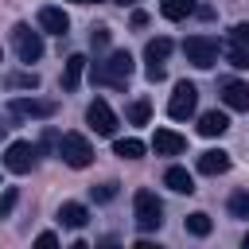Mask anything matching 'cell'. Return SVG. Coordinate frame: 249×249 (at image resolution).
I'll list each match as a JSON object with an SVG mask.
<instances>
[{
    "mask_svg": "<svg viewBox=\"0 0 249 249\" xmlns=\"http://www.w3.org/2000/svg\"><path fill=\"white\" fill-rule=\"evenodd\" d=\"M152 148H156V156H179V152L187 148V140H183L179 132H171V128H156Z\"/></svg>",
    "mask_w": 249,
    "mask_h": 249,
    "instance_id": "obj_11",
    "label": "cell"
},
{
    "mask_svg": "<svg viewBox=\"0 0 249 249\" xmlns=\"http://www.w3.org/2000/svg\"><path fill=\"white\" fill-rule=\"evenodd\" d=\"M86 121H89V128L97 132V136H113L117 132V113L109 109V101H89V109H86Z\"/></svg>",
    "mask_w": 249,
    "mask_h": 249,
    "instance_id": "obj_8",
    "label": "cell"
},
{
    "mask_svg": "<svg viewBox=\"0 0 249 249\" xmlns=\"http://www.w3.org/2000/svg\"><path fill=\"white\" fill-rule=\"evenodd\" d=\"M12 206H16V191L8 187V191H4V198H0V218H8V214H12Z\"/></svg>",
    "mask_w": 249,
    "mask_h": 249,
    "instance_id": "obj_28",
    "label": "cell"
},
{
    "mask_svg": "<svg viewBox=\"0 0 249 249\" xmlns=\"http://www.w3.org/2000/svg\"><path fill=\"white\" fill-rule=\"evenodd\" d=\"M195 105H198V89H195L191 82H175V93H171V101H167V113H171L175 121H183V117L195 113Z\"/></svg>",
    "mask_w": 249,
    "mask_h": 249,
    "instance_id": "obj_7",
    "label": "cell"
},
{
    "mask_svg": "<svg viewBox=\"0 0 249 249\" xmlns=\"http://www.w3.org/2000/svg\"><path fill=\"white\" fill-rule=\"evenodd\" d=\"M132 70H136V66H132V54H128V51H113L109 62H101V66L93 70V78L105 82V86H124V82L132 78Z\"/></svg>",
    "mask_w": 249,
    "mask_h": 249,
    "instance_id": "obj_3",
    "label": "cell"
},
{
    "mask_svg": "<svg viewBox=\"0 0 249 249\" xmlns=\"http://www.w3.org/2000/svg\"><path fill=\"white\" fill-rule=\"evenodd\" d=\"M226 128H230V117L218 113V109H210V113L198 117V132H202V136H222Z\"/></svg>",
    "mask_w": 249,
    "mask_h": 249,
    "instance_id": "obj_16",
    "label": "cell"
},
{
    "mask_svg": "<svg viewBox=\"0 0 249 249\" xmlns=\"http://www.w3.org/2000/svg\"><path fill=\"white\" fill-rule=\"evenodd\" d=\"M132 214H136V226H140L144 233H152V230L163 226V202H160L156 191H148V187H140V191L132 195Z\"/></svg>",
    "mask_w": 249,
    "mask_h": 249,
    "instance_id": "obj_1",
    "label": "cell"
},
{
    "mask_svg": "<svg viewBox=\"0 0 249 249\" xmlns=\"http://www.w3.org/2000/svg\"><path fill=\"white\" fill-rule=\"evenodd\" d=\"M117 4H121V8H128V4H136V0H117Z\"/></svg>",
    "mask_w": 249,
    "mask_h": 249,
    "instance_id": "obj_32",
    "label": "cell"
},
{
    "mask_svg": "<svg viewBox=\"0 0 249 249\" xmlns=\"http://www.w3.org/2000/svg\"><path fill=\"white\" fill-rule=\"evenodd\" d=\"M233 43H241V47H249V23H233Z\"/></svg>",
    "mask_w": 249,
    "mask_h": 249,
    "instance_id": "obj_29",
    "label": "cell"
},
{
    "mask_svg": "<svg viewBox=\"0 0 249 249\" xmlns=\"http://www.w3.org/2000/svg\"><path fill=\"white\" fill-rule=\"evenodd\" d=\"M226 62H230V66H237V70H249V47L233 43V47L226 51Z\"/></svg>",
    "mask_w": 249,
    "mask_h": 249,
    "instance_id": "obj_24",
    "label": "cell"
},
{
    "mask_svg": "<svg viewBox=\"0 0 249 249\" xmlns=\"http://www.w3.org/2000/svg\"><path fill=\"white\" fill-rule=\"evenodd\" d=\"M39 27L51 31V35H66V31H70V16H66L62 8L47 4V8H39Z\"/></svg>",
    "mask_w": 249,
    "mask_h": 249,
    "instance_id": "obj_9",
    "label": "cell"
},
{
    "mask_svg": "<svg viewBox=\"0 0 249 249\" xmlns=\"http://www.w3.org/2000/svg\"><path fill=\"white\" fill-rule=\"evenodd\" d=\"M8 109H12V117H51V113H54V101H39V97H16Z\"/></svg>",
    "mask_w": 249,
    "mask_h": 249,
    "instance_id": "obj_10",
    "label": "cell"
},
{
    "mask_svg": "<svg viewBox=\"0 0 249 249\" xmlns=\"http://www.w3.org/2000/svg\"><path fill=\"white\" fill-rule=\"evenodd\" d=\"M89 222V210L82 206V202H62L58 206V226H66V230H82Z\"/></svg>",
    "mask_w": 249,
    "mask_h": 249,
    "instance_id": "obj_14",
    "label": "cell"
},
{
    "mask_svg": "<svg viewBox=\"0 0 249 249\" xmlns=\"http://www.w3.org/2000/svg\"><path fill=\"white\" fill-rule=\"evenodd\" d=\"M167 54H171V39H163V35L160 39H148V47H144V58L148 62H163Z\"/></svg>",
    "mask_w": 249,
    "mask_h": 249,
    "instance_id": "obj_20",
    "label": "cell"
},
{
    "mask_svg": "<svg viewBox=\"0 0 249 249\" xmlns=\"http://www.w3.org/2000/svg\"><path fill=\"white\" fill-rule=\"evenodd\" d=\"M89 43H93L97 51H101V47H109V27H93V31H89Z\"/></svg>",
    "mask_w": 249,
    "mask_h": 249,
    "instance_id": "obj_27",
    "label": "cell"
},
{
    "mask_svg": "<svg viewBox=\"0 0 249 249\" xmlns=\"http://www.w3.org/2000/svg\"><path fill=\"white\" fill-rule=\"evenodd\" d=\"M163 183H167L175 195H191V191H195V179H191L187 167H167V171H163Z\"/></svg>",
    "mask_w": 249,
    "mask_h": 249,
    "instance_id": "obj_17",
    "label": "cell"
},
{
    "mask_svg": "<svg viewBox=\"0 0 249 249\" xmlns=\"http://www.w3.org/2000/svg\"><path fill=\"white\" fill-rule=\"evenodd\" d=\"M35 245H39V249H54V245H58V237H54V233H39V237H35Z\"/></svg>",
    "mask_w": 249,
    "mask_h": 249,
    "instance_id": "obj_31",
    "label": "cell"
},
{
    "mask_svg": "<svg viewBox=\"0 0 249 249\" xmlns=\"http://www.w3.org/2000/svg\"><path fill=\"white\" fill-rule=\"evenodd\" d=\"M70 4H97V0H70Z\"/></svg>",
    "mask_w": 249,
    "mask_h": 249,
    "instance_id": "obj_33",
    "label": "cell"
},
{
    "mask_svg": "<svg viewBox=\"0 0 249 249\" xmlns=\"http://www.w3.org/2000/svg\"><path fill=\"white\" fill-rule=\"evenodd\" d=\"M214 230V222H210V214H202V210H195V214H187V233H195V237H206Z\"/></svg>",
    "mask_w": 249,
    "mask_h": 249,
    "instance_id": "obj_21",
    "label": "cell"
},
{
    "mask_svg": "<svg viewBox=\"0 0 249 249\" xmlns=\"http://www.w3.org/2000/svg\"><path fill=\"white\" fill-rule=\"evenodd\" d=\"M82 74H86V58H82V54H70L66 66H62V89L74 93V89L82 86Z\"/></svg>",
    "mask_w": 249,
    "mask_h": 249,
    "instance_id": "obj_15",
    "label": "cell"
},
{
    "mask_svg": "<svg viewBox=\"0 0 249 249\" xmlns=\"http://www.w3.org/2000/svg\"><path fill=\"white\" fill-rule=\"evenodd\" d=\"M12 47H16L19 62H39V58H43V35L31 31L27 23H16V27H12Z\"/></svg>",
    "mask_w": 249,
    "mask_h": 249,
    "instance_id": "obj_6",
    "label": "cell"
},
{
    "mask_svg": "<svg viewBox=\"0 0 249 249\" xmlns=\"http://www.w3.org/2000/svg\"><path fill=\"white\" fill-rule=\"evenodd\" d=\"M222 101H226V109L249 113V86L245 82H222Z\"/></svg>",
    "mask_w": 249,
    "mask_h": 249,
    "instance_id": "obj_12",
    "label": "cell"
},
{
    "mask_svg": "<svg viewBox=\"0 0 249 249\" xmlns=\"http://www.w3.org/2000/svg\"><path fill=\"white\" fill-rule=\"evenodd\" d=\"M183 54H187L191 66L210 70V66L218 62V39H214V35H191V39L183 43Z\"/></svg>",
    "mask_w": 249,
    "mask_h": 249,
    "instance_id": "obj_4",
    "label": "cell"
},
{
    "mask_svg": "<svg viewBox=\"0 0 249 249\" xmlns=\"http://www.w3.org/2000/svg\"><path fill=\"white\" fill-rule=\"evenodd\" d=\"M113 152H117L121 160H140V156H144V140H136V136L113 140Z\"/></svg>",
    "mask_w": 249,
    "mask_h": 249,
    "instance_id": "obj_18",
    "label": "cell"
},
{
    "mask_svg": "<svg viewBox=\"0 0 249 249\" xmlns=\"http://www.w3.org/2000/svg\"><path fill=\"white\" fill-rule=\"evenodd\" d=\"M93 198H97V202H113V198H117V183L105 179L101 187H93Z\"/></svg>",
    "mask_w": 249,
    "mask_h": 249,
    "instance_id": "obj_26",
    "label": "cell"
},
{
    "mask_svg": "<svg viewBox=\"0 0 249 249\" xmlns=\"http://www.w3.org/2000/svg\"><path fill=\"white\" fill-rule=\"evenodd\" d=\"M35 86H39V74H31V70L8 74V89H35Z\"/></svg>",
    "mask_w": 249,
    "mask_h": 249,
    "instance_id": "obj_22",
    "label": "cell"
},
{
    "mask_svg": "<svg viewBox=\"0 0 249 249\" xmlns=\"http://www.w3.org/2000/svg\"><path fill=\"white\" fill-rule=\"evenodd\" d=\"M241 245H245V249H249V233H245V237H241Z\"/></svg>",
    "mask_w": 249,
    "mask_h": 249,
    "instance_id": "obj_34",
    "label": "cell"
},
{
    "mask_svg": "<svg viewBox=\"0 0 249 249\" xmlns=\"http://www.w3.org/2000/svg\"><path fill=\"white\" fill-rule=\"evenodd\" d=\"M230 214H233V218H249V191H237V195L230 198Z\"/></svg>",
    "mask_w": 249,
    "mask_h": 249,
    "instance_id": "obj_25",
    "label": "cell"
},
{
    "mask_svg": "<svg viewBox=\"0 0 249 249\" xmlns=\"http://www.w3.org/2000/svg\"><path fill=\"white\" fill-rule=\"evenodd\" d=\"M35 163H39V148H35L31 140H12V144H8V152H4V167H8L12 175H27Z\"/></svg>",
    "mask_w": 249,
    "mask_h": 249,
    "instance_id": "obj_5",
    "label": "cell"
},
{
    "mask_svg": "<svg viewBox=\"0 0 249 249\" xmlns=\"http://www.w3.org/2000/svg\"><path fill=\"white\" fill-rule=\"evenodd\" d=\"M198 171H202V175H226V171H230V152H222V148L202 152V156H198Z\"/></svg>",
    "mask_w": 249,
    "mask_h": 249,
    "instance_id": "obj_13",
    "label": "cell"
},
{
    "mask_svg": "<svg viewBox=\"0 0 249 249\" xmlns=\"http://www.w3.org/2000/svg\"><path fill=\"white\" fill-rule=\"evenodd\" d=\"M160 12H163V19H183V16L195 12V0H163Z\"/></svg>",
    "mask_w": 249,
    "mask_h": 249,
    "instance_id": "obj_19",
    "label": "cell"
},
{
    "mask_svg": "<svg viewBox=\"0 0 249 249\" xmlns=\"http://www.w3.org/2000/svg\"><path fill=\"white\" fill-rule=\"evenodd\" d=\"M144 74H148V82H163V62H148Z\"/></svg>",
    "mask_w": 249,
    "mask_h": 249,
    "instance_id": "obj_30",
    "label": "cell"
},
{
    "mask_svg": "<svg viewBox=\"0 0 249 249\" xmlns=\"http://www.w3.org/2000/svg\"><path fill=\"white\" fill-rule=\"evenodd\" d=\"M58 160L66 163V167H89L93 163V144L82 136V132H62L58 136Z\"/></svg>",
    "mask_w": 249,
    "mask_h": 249,
    "instance_id": "obj_2",
    "label": "cell"
},
{
    "mask_svg": "<svg viewBox=\"0 0 249 249\" xmlns=\"http://www.w3.org/2000/svg\"><path fill=\"white\" fill-rule=\"evenodd\" d=\"M148 113H152V105L140 97V101H132L128 109H124V117H128V124H148Z\"/></svg>",
    "mask_w": 249,
    "mask_h": 249,
    "instance_id": "obj_23",
    "label": "cell"
}]
</instances>
